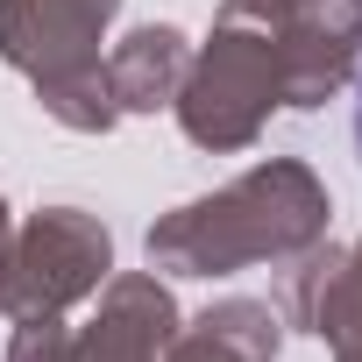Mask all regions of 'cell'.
I'll return each mask as SVG.
<instances>
[{"mask_svg": "<svg viewBox=\"0 0 362 362\" xmlns=\"http://www.w3.org/2000/svg\"><path fill=\"white\" fill-rule=\"evenodd\" d=\"M355 149H362V93H355Z\"/></svg>", "mask_w": 362, "mask_h": 362, "instance_id": "cell-1", "label": "cell"}]
</instances>
